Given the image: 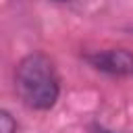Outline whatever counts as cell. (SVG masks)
I'll return each instance as SVG.
<instances>
[{
	"label": "cell",
	"mask_w": 133,
	"mask_h": 133,
	"mask_svg": "<svg viewBox=\"0 0 133 133\" xmlns=\"http://www.w3.org/2000/svg\"><path fill=\"white\" fill-rule=\"evenodd\" d=\"M15 87L21 100L35 110H50L60 94V79L46 54L33 52L15 69Z\"/></svg>",
	"instance_id": "obj_1"
},
{
	"label": "cell",
	"mask_w": 133,
	"mask_h": 133,
	"mask_svg": "<svg viewBox=\"0 0 133 133\" xmlns=\"http://www.w3.org/2000/svg\"><path fill=\"white\" fill-rule=\"evenodd\" d=\"M91 66H96L102 73L116 75V77H127L133 75V54L125 48H110V50H100L94 54L85 56Z\"/></svg>",
	"instance_id": "obj_2"
},
{
	"label": "cell",
	"mask_w": 133,
	"mask_h": 133,
	"mask_svg": "<svg viewBox=\"0 0 133 133\" xmlns=\"http://www.w3.org/2000/svg\"><path fill=\"white\" fill-rule=\"evenodd\" d=\"M0 133H17V121L10 116L8 110L0 112Z\"/></svg>",
	"instance_id": "obj_3"
},
{
	"label": "cell",
	"mask_w": 133,
	"mask_h": 133,
	"mask_svg": "<svg viewBox=\"0 0 133 133\" xmlns=\"http://www.w3.org/2000/svg\"><path fill=\"white\" fill-rule=\"evenodd\" d=\"M89 133H123V131H114V129H108V127H102V125H96L89 129Z\"/></svg>",
	"instance_id": "obj_4"
},
{
	"label": "cell",
	"mask_w": 133,
	"mask_h": 133,
	"mask_svg": "<svg viewBox=\"0 0 133 133\" xmlns=\"http://www.w3.org/2000/svg\"><path fill=\"white\" fill-rule=\"evenodd\" d=\"M54 2H69V0H54Z\"/></svg>",
	"instance_id": "obj_5"
}]
</instances>
